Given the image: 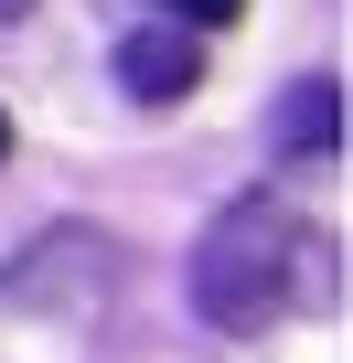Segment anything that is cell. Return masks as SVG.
<instances>
[{"label": "cell", "instance_id": "cell-2", "mask_svg": "<svg viewBox=\"0 0 353 363\" xmlns=\"http://www.w3.org/2000/svg\"><path fill=\"white\" fill-rule=\"evenodd\" d=\"M118 86H129L139 107L193 96V86H204V33H193V22H150V33H129V43H118Z\"/></svg>", "mask_w": 353, "mask_h": 363}, {"label": "cell", "instance_id": "cell-6", "mask_svg": "<svg viewBox=\"0 0 353 363\" xmlns=\"http://www.w3.org/2000/svg\"><path fill=\"white\" fill-rule=\"evenodd\" d=\"M0 160H11V118H0Z\"/></svg>", "mask_w": 353, "mask_h": 363}, {"label": "cell", "instance_id": "cell-1", "mask_svg": "<svg viewBox=\"0 0 353 363\" xmlns=\"http://www.w3.org/2000/svg\"><path fill=\"white\" fill-rule=\"evenodd\" d=\"M300 257H310V235H300L289 203H268V193L225 203L204 225V246H193V310L214 331H268L289 310V289H300Z\"/></svg>", "mask_w": 353, "mask_h": 363}, {"label": "cell", "instance_id": "cell-5", "mask_svg": "<svg viewBox=\"0 0 353 363\" xmlns=\"http://www.w3.org/2000/svg\"><path fill=\"white\" fill-rule=\"evenodd\" d=\"M22 11H33V0H0V22H22Z\"/></svg>", "mask_w": 353, "mask_h": 363}, {"label": "cell", "instance_id": "cell-4", "mask_svg": "<svg viewBox=\"0 0 353 363\" xmlns=\"http://www.w3.org/2000/svg\"><path fill=\"white\" fill-rule=\"evenodd\" d=\"M171 11H183L193 33H214V22H236V11H246V0H171Z\"/></svg>", "mask_w": 353, "mask_h": 363}, {"label": "cell", "instance_id": "cell-3", "mask_svg": "<svg viewBox=\"0 0 353 363\" xmlns=\"http://www.w3.org/2000/svg\"><path fill=\"white\" fill-rule=\"evenodd\" d=\"M278 150H289V160L342 150V86H332V75H300V86L278 96Z\"/></svg>", "mask_w": 353, "mask_h": 363}]
</instances>
